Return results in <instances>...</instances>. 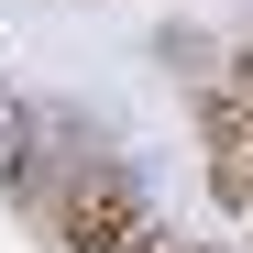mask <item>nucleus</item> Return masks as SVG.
<instances>
[{
	"label": "nucleus",
	"mask_w": 253,
	"mask_h": 253,
	"mask_svg": "<svg viewBox=\"0 0 253 253\" xmlns=\"http://www.w3.org/2000/svg\"><path fill=\"white\" fill-rule=\"evenodd\" d=\"M55 220H66V253H154V220L121 176H77Z\"/></svg>",
	"instance_id": "obj_1"
},
{
	"label": "nucleus",
	"mask_w": 253,
	"mask_h": 253,
	"mask_svg": "<svg viewBox=\"0 0 253 253\" xmlns=\"http://www.w3.org/2000/svg\"><path fill=\"white\" fill-rule=\"evenodd\" d=\"M198 121H209V187L253 220V110H242L231 77H209V88H198Z\"/></svg>",
	"instance_id": "obj_2"
},
{
	"label": "nucleus",
	"mask_w": 253,
	"mask_h": 253,
	"mask_svg": "<svg viewBox=\"0 0 253 253\" xmlns=\"http://www.w3.org/2000/svg\"><path fill=\"white\" fill-rule=\"evenodd\" d=\"M154 253H198V242H154Z\"/></svg>",
	"instance_id": "obj_3"
}]
</instances>
